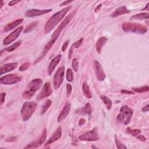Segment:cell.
<instances>
[{
    "label": "cell",
    "mask_w": 149,
    "mask_h": 149,
    "mask_svg": "<svg viewBox=\"0 0 149 149\" xmlns=\"http://www.w3.org/2000/svg\"><path fill=\"white\" fill-rule=\"evenodd\" d=\"M72 6H68L62 9L61 11L54 13V14L48 19L44 26V32L46 33L50 32L55 26L64 18L66 13L71 8Z\"/></svg>",
    "instance_id": "obj_1"
},
{
    "label": "cell",
    "mask_w": 149,
    "mask_h": 149,
    "mask_svg": "<svg viewBox=\"0 0 149 149\" xmlns=\"http://www.w3.org/2000/svg\"><path fill=\"white\" fill-rule=\"evenodd\" d=\"M122 28L124 32H133L138 34H144L147 31L146 26L138 23L124 22L122 25Z\"/></svg>",
    "instance_id": "obj_2"
},
{
    "label": "cell",
    "mask_w": 149,
    "mask_h": 149,
    "mask_svg": "<svg viewBox=\"0 0 149 149\" xmlns=\"http://www.w3.org/2000/svg\"><path fill=\"white\" fill-rule=\"evenodd\" d=\"M133 110L127 105H124L121 108L120 113L118 115L117 120L119 123H123L125 125H128L132 119Z\"/></svg>",
    "instance_id": "obj_3"
},
{
    "label": "cell",
    "mask_w": 149,
    "mask_h": 149,
    "mask_svg": "<svg viewBox=\"0 0 149 149\" xmlns=\"http://www.w3.org/2000/svg\"><path fill=\"white\" fill-rule=\"evenodd\" d=\"M37 104L34 101H26L22 107L21 115L23 121H28L32 117L36 109Z\"/></svg>",
    "instance_id": "obj_4"
},
{
    "label": "cell",
    "mask_w": 149,
    "mask_h": 149,
    "mask_svg": "<svg viewBox=\"0 0 149 149\" xmlns=\"http://www.w3.org/2000/svg\"><path fill=\"white\" fill-rule=\"evenodd\" d=\"M100 139L99 135L97 133V129L96 128H93L91 130L86 132L79 137V140L82 141L93 142L99 140Z\"/></svg>",
    "instance_id": "obj_5"
},
{
    "label": "cell",
    "mask_w": 149,
    "mask_h": 149,
    "mask_svg": "<svg viewBox=\"0 0 149 149\" xmlns=\"http://www.w3.org/2000/svg\"><path fill=\"white\" fill-rule=\"evenodd\" d=\"M75 15V12H72L70 15H69L68 16H67L65 19L64 20V21L61 23V24L60 25V26L58 27L57 28V29L53 33V34H52V39H55V40H57L58 37L60 35V33H61V32L66 28V26L68 25V23L71 22V21L73 19Z\"/></svg>",
    "instance_id": "obj_6"
},
{
    "label": "cell",
    "mask_w": 149,
    "mask_h": 149,
    "mask_svg": "<svg viewBox=\"0 0 149 149\" xmlns=\"http://www.w3.org/2000/svg\"><path fill=\"white\" fill-rule=\"evenodd\" d=\"M65 76V67L61 66L54 76V87L58 89L62 85Z\"/></svg>",
    "instance_id": "obj_7"
},
{
    "label": "cell",
    "mask_w": 149,
    "mask_h": 149,
    "mask_svg": "<svg viewBox=\"0 0 149 149\" xmlns=\"http://www.w3.org/2000/svg\"><path fill=\"white\" fill-rule=\"evenodd\" d=\"M22 77L16 74H9L0 78V82L3 85H9L15 84L21 80Z\"/></svg>",
    "instance_id": "obj_8"
},
{
    "label": "cell",
    "mask_w": 149,
    "mask_h": 149,
    "mask_svg": "<svg viewBox=\"0 0 149 149\" xmlns=\"http://www.w3.org/2000/svg\"><path fill=\"white\" fill-rule=\"evenodd\" d=\"M23 29V26H20L18 28L13 31L9 35H8L4 40L3 44L5 46L9 45L11 43L13 42L19 37Z\"/></svg>",
    "instance_id": "obj_9"
},
{
    "label": "cell",
    "mask_w": 149,
    "mask_h": 149,
    "mask_svg": "<svg viewBox=\"0 0 149 149\" xmlns=\"http://www.w3.org/2000/svg\"><path fill=\"white\" fill-rule=\"evenodd\" d=\"M52 93V90L49 82H46L37 96V100L40 101L49 97Z\"/></svg>",
    "instance_id": "obj_10"
},
{
    "label": "cell",
    "mask_w": 149,
    "mask_h": 149,
    "mask_svg": "<svg viewBox=\"0 0 149 149\" xmlns=\"http://www.w3.org/2000/svg\"><path fill=\"white\" fill-rule=\"evenodd\" d=\"M47 129H44L42 136L40 137L38 139H37L36 141H34L30 144H29L28 146L25 147V148H37L40 147L41 145H42L46 141V137H47Z\"/></svg>",
    "instance_id": "obj_11"
},
{
    "label": "cell",
    "mask_w": 149,
    "mask_h": 149,
    "mask_svg": "<svg viewBox=\"0 0 149 149\" xmlns=\"http://www.w3.org/2000/svg\"><path fill=\"white\" fill-rule=\"evenodd\" d=\"M43 85V80L41 79H34L29 83L28 87H27V90H28L30 91L36 92L38 90L42 87Z\"/></svg>",
    "instance_id": "obj_12"
},
{
    "label": "cell",
    "mask_w": 149,
    "mask_h": 149,
    "mask_svg": "<svg viewBox=\"0 0 149 149\" xmlns=\"http://www.w3.org/2000/svg\"><path fill=\"white\" fill-rule=\"evenodd\" d=\"M52 11V9H43L40 10L38 9H31L28 10L25 12V16L26 17L32 18L34 17H37L40 15H42L46 13H49Z\"/></svg>",
    "instance_id": "obj_13"
},
{
    "label": "cell",
    "mask_w": 149,
    "mask_h": 149,
    "mask_svg": "<svg viewBox=\"0 0 149 149\" xmlns=\"http://www.w3.org/2000/svg\"><path fill=\"white\" fill-rule=\"evenodd\" d=\"M94 66L97 79L100 81H103L105 78V74L101 65L99 61L95 60L94 62Z\"/></svg>",
    "instance_id": "obj_14"
},
{
    "label": "cell",
    "mask_w": 149,
    "mask_h": 149,
    "mask_svg": "<svg viewBox=\"0 0 149 149\" xmlns=\"http://www.w3.org/2000/svg\"><path fill=\"white\" fill-rule=\"evenodd\" d=\"M71 105L70 103H67L65 105L63 109L62 110L61 112L58 115L57 121L58 123H61L63 120H64L68 115L69 114L70 111H71Z\"/></svg>",
    "instance_id": "obj_15"
},
{
    "label": "cell",
    "mask_w": 149,
    "mask_h": 149,
    "mask_svg": "<svg viewBox=\"0 0 149 149\" xmlns=\"http://www.w3.org/2000/svg\"><path fill=\"white\" fill-rule=\"evenodd\" d=\"M18 66V63L17 62H12L4 64L1 66L0 71H1V75H3L7 72H11L17 68Z\"/></svg>",
    "instance_id": "obj_16"
},
{
    "label": "cell",
    "mask_w": 149,
    "mask_h": 149,
    "mask_svg": "<svg viewBox=\"0 0 149 149\" xmlns=\"http://www.w3.org/2000/svg\"><path fill=\"white\" fill-rule=\"evenodd\" d=\"M61 136H62V128L59 127V128H58L57 130L54 133L52 136L47 140V142L46 143L45 147L53 143L54 142H55L56 141H57V140L60 139Z\"/></svg>",
    "instance_id": "obj_17"
},
{
    "label": "cell",
    "mask_w": 149,
    "mask_h": 149,
    "mask_svg": "<svg viewBox=\"0 0 149 149\" xmlns=\"http://www.w3.org/2000/svg\"><path fill=\"white\" fill-rule=\"evenodd\" d=\"M61 59V55H58L54 57L51 60V61L50 62V63L49 64L48 68V74L49 75H51L52 74L54 70H55L56 67L57 66V65L60 62Z\"/></svg>",
    "instance_id": "obj_18"
},
{
    "label": "cell",
    "mask_w": 149,
    "mask_h": 149,
    "mask_svg": "<svg viewBox=\"0 0 149 149\" xmlns=\"http://www.w3.org/2000/svg\"><path fill=\"white\" fill-rule=\"evenodd\" d=\"M56 41H57L56 40L51 38V40H50V41L46 45V46H45V47H44V50H43V52H42V54L41 56H40L38 59L36 60L35 63H37V62H39L40 60H41L42 59H43V58L46 56V55L47 54V52H48V51L51 48V47H52L53 44H54V43H55V42H56Z\"/></svg>",
    "instance_id": "obj_19"
},
{
    "label": "cell",
    "mask_w": 149,
    "mask_h": 149,
    "mask_svg": "<svg viewBox=\"0 0 149 149\" xmlns=\"http://www.w3.org/2000/svg\"><path fill=\"white\" fill-rule=\"evenodd\" d=\"M130 12V11H129L127 8L125 6H122L119 8H118L113 13L111 14V17L112 18H116L120 15H124V14H127Z\"/></svg>",
    "instance_id": "obj_20"
},
{
    "label": "cell",
    "mask_w": 149,
    "mask_h": 149,
    "mask_svg": "<svg viewBox=\"0 0 149 149\" xmlns=\"http://www.w3.org/2000/svg\"><path fill=\"white\" fill-rule=\"evenodd\" d=\"M23 22V19H18L14 22H12L7 25H6L4 28V32H9L14 28H17L18 26H19L20 24H21Z\"/></svg>",
    "instance_id": "obj_21"
},
{
    "label": "cell",
    "mask_w": 149,
    "mask_h": 149,
    "mask_svg": "<svg viewBox=\"0 0 149 149\" xmlns=\"http://www.w3.org/2000/svg\"><path fill=\"white\" fill-rule=\"evenodd\" d=\"M76 113L82 115H90L92 113V108L90 103H87L85 106L76 111Z\"/></svg>",
    "instance_id": "obj_22"
},
{
    "label": "cell",
    "mask_w": 149,
    "mask_h": 149,
    "mask_svg": "<svg viewBox=\"0 0 149 149\" xmlns=\"http://www.w3.org/2000/svg\"><path fill=\"white\" fill-rule=\"evenodd\" d=\"M108 41V38L105 37H100L96 43V50L99 54H100L102 50V48L105 44Z\"/></svg>",
    "instance_id": "obj_23"
},
{
    "label": "cell",
    "mask_w": 149,
    "mask_h": 149,
    "mask_svg": "<svg viewBox=\"0 0 149 149\" xmlns=\"http://www.w3.org/2000/svg\"><path fill=\"white\" fill-rule=\"evenodd\" d=\"M82 91L83 94L86 97L87 99H91L92 97V94L90 91L89 86H88L87 83L86 82H84L82 85Z\"/></svg>",
    "instance_id": "obj_24"
},
{
    "label": "cell",
    "mask_w": 149,
    "mask_h": 149,
    "mask_svg": "<svg viewBox=\"0 0 149 149\" xmlns=\"http://www.w3.org/2000/svg\"><path fill=\"white\" fill-rule=\"evenodd\" d=\"M148 13H140L132 16L130 18V20H144L148 19Z\"/></svg>",
    "instance_id": "obj_25"
},
{
    "label": "cell",
    "mask_w": 149,
    "mask_h": 149,
    "mask_svg": "<svg viewBox=\"0 0 149 149\" xmlns=\"http://www.w3.org/2000/svg\"><path fill=\"white\" fill-rule=\"evenodd\" d=\"M100 99L102 100V101L104 103L105 105L106 106L107 109L108 110H110L111 108L112 105H113V103H112L111 100L109 98L105 96H101Z\"/></svg>",
    "instance_id": "obj_26"
},
{
    "label": "cell",
    "mask_w": 149,
    "mask_h": 149,
    "mask_svg": "<svg viewBox=\"0 0 149 149\" xmlns=\"http://www.w3.org/2000/svg\"><path fill=\"white\" fill-rule=\"evenodd\" d=\"M51 104H52V101L49 99L47 100V101L44 103V105L42 106L41 111H40V114L44 115L46 113V112L48 110V108L50 107Z\"/></svg>",
    "instance_id": "obj_27"
},
{
    "label": "cell",
    "mask_w": 149,
    "mask_h": 149,
    "mask_svg": "<svg viewBox=\"0 0 149 149\" xmlns=\"http://www.w3.org/2000/svg\"><path fill=\"white\" fill-rule=\"evenodd\" d=\"M126 132L128 134H132V136H137L140 133L141 131H140V129H131L130 128H128L126 130Z\"/></svg>",
    "instance_id": "obj_28"
},
{
    "label": "cell",
    "mask_w": 149,
    "mask_h": 149,
    "mask_svg": "<svg viewBox=\"0 0 149 149\" xmlns=\"http://www.w3.org/2000/svg\"><path fill=\"white\" fill-rule=\"evenodd\" d=\"M132 89L133 91L137 93H144L149 90V87L147 85H146L139 87H133Z\"/></svg>",
    "instance_id": "obj_29"
},
{
    "label": "cell",
    "mask_w": 149,
    "mask_h": 149,
    "mask_svg": "<svg viewBox=\"0 0 149 149\" xmlns=\"http://www.w3.org/2000/svg\"><path fill=\"white\" fill-rule=\"evenodd\" d=\"M66 78L68 82H72L74 80V74L72 72V71L71 68H68L66 71Z\"/></svg>",
    "instance_id": "obj_30"
},
{
    "label": "cell",
    "mask_w": 149,
    "mask_h": 149,
    "mask_svg": "<svg viewBox=\"0 0 149 149\" xmlns=\"http://www.w3.org/2000/svg\"><path fill=\"white\" fill-rule=\"evenodd\" d=\"M35 94V93L30 91L28 90H26L25 91L23 92V94H22V96L26 100H29L33 96H34V95Z\"/></svg>",
    "instance_id": "obj_31"
},
{
    "label": "cell",
    "mask_w": 149,
    "mask_h": 149,
    "mask_svg": "<svg viewBox=\"0 0 149 149\" xmlns=\"http://www.w3.org/2000/svg\"><path fill=\"white\" fill-rule=\"evenodd\" d=\"M21 43H22V41H21V40H20V41H19V42H16L15 43L11 45V46L6 48L5 50L7 51H8V52H12V51H14L15 50H16V49L21 45Z\"/></svg>",
    "instance_id": "obj_32"
},
{
    "label": "cell",
    "mask_w": 149,
    "mask_h": 149,
    "mask_svg": "<svg viewBox=\"0 0 149 149\" xmlns=\"http://www.w3.org/2000/svg\"><path fill=\"white\" fill-rule=\"evenodd\" d=\"M38 24V22L37 21H35L33 22V23H32L30 25H29L28 26H27V28L25 29L24 30V33H29L32 30H33V29H34L35 27Z\"/></svg>",
    "instance_id": "obj_33"
},
{
    "label": "cell",
    "mask_w": 149,
    "mask_h": 149,
    "mask_svg": "<svg viewBox=\"0 0 149 149\" xmlns=\"http://www.w3.org/2000/svg\"><path fill=\"white\" fill-rule=\"evenodd\" d=\"M115 142L116 143V146L117 148L118 149H122V148H126V146H125L123 143H122L118 139L117 135H115Z\"/></svg>",
    "instance_id": "obj_34"
},
{
    "label": "cell",
    "mask_w": 149,
    "mask_h": 149,
    "mask_svg": "<svg viewBox=\"0 0 149 149\" xmlns=\"http://www.w3.org/2000/svg\"><path fill=\"white\" fill-rule=\"evenodd\" d=\"M30 64L29 62H25L20 66L19 70L20 71H25L28 70L30 67Z\"/></svg>",
    "instance_id": "obj_35"
},
{
    "label": "cell",
    "mask_w": 149,
    "mask_h": 149,
    "mask_svg": "<svg viewBox=\"0 0 149 149\" xmlns=\"http://www.w3.org/2000/svg\"><path fill=\"white\" fill-rule=\"evenodd\" d=\"M72 68L75 72H77L78 70V67H79V64H78V61L76 58H74L72 61Z\"/></svg>",
    "instance_id": "obj_36"
},
{
    "label": "cell",
    "mask_w": 149,
    "mask_h": 149,
    "mask_svg": "<svg viewBox=\"0 0 149 149\" xmlns=\"http://www.w3.org/2000/svg\"><path fill=\"white\" fill-rule=\"evenodd\" d=\"M83 38H81L79 40H77L76 42L74 43L72 46L74 47V48H79L81 46V44H82V43L83 42Z\"/></svg>",
    "instance_id": "obj_37"
},
{
    "label": "cell",
    "mask_w": 149,
    "mask_h": 149,
    "mask_svg": "<svg viewBox=\"0 0 149 149\" xmlns=\"http://www.w3.org/2000/svg\"><path fill=\"white\" fill-rule=\"evenodd\" d=\"M72 86L70 84H67L66 85V96L68 97L72 93Z\"/></svg>",
    "instance_id": "obj_38"
},
{
    "label": "cell",
    "mask_w": 149,
    "mask_h": 149,
    "mask_svg": "<svg viewBox=\"0 0 149 149\" xmlns=\"http://www.w3.org/2000/svg\"><path fill=\"white\" fill-rule=\"evenodd\" d=\"M69 43H70V41H69L68 40L64 43V44H63V46L62 47V51L63 52H64L66 50L68 46V45H69Z\"/></svg>",
    "instance_id": "obj_39"
},
{
    "label": "cell",
    "mask_w": 149,
    "mask_h": 149,
    "mask_svg": "<svg viewBox=\"0 0 149 149\" xmlns=\"http://www.w3.org/2000/svg\"><path fill=\"white\" fill-rule=\"evenodd\" d=\"M74 48L72 46H71V48L70 49V51H69V54H68V59L70 60L71 58H72V56L73 54V52H74Z\"/></svg>",
    "instance_id": "obj_40"
},
{
    "label": "cell",
    "mask_w": 149,
    "mask_h": 149,
    "mask_svg": "<svg viewBox=\"0 0 149 149\" xmlns=\"http://www.w3.org/2000/svg\"><path fill=\"white\" fill-rule=\"evenodd\" d=\"M5 96H6L5 93H1V105H2L4 103Z\"/></svg>",
    "instance_id": "obj_41"
},
{
    "label": "cell",
    "mask_w": 149,
    "mask_h": 149,
    "mask_svg": "<svg viewBox=\"0 0 149 149\" xmlns=\"http://www.w3.org/2000/svg\"><path fill=\"white\" fill-rule=\"evenodd\" d=\"M17 139V137H11V138H7L6 139L5 141L7 142H14Z\"/></svg>",
    "instance_id": "obj_42"
},
{
    "label": "cell",
    "mask_w": 149,
    "mask_h": 149,
    "mask_svg": "<svg viewBox=\"0 0 149 149\" xmlns=\"http://www.w3.org/2000/svg\"><path fill=\"white\" fill-rule=\"evenodd\" d=\"M85 123H86V120L84 118H81L79 120V126H82Z\"/></svg>",
    "instance_id": "obj_43"
},
{
    "label": "cell",
    "mask_w": 149,
    "mask_h": 149,
    "mask_svg": "<svg viewBox=\"0 0 149 149\" xmlns=\"http://www.w3.org/2000/svg\"><path fill=\"white\" fill-rule=\"evenodd\" d=\"M121 93L123 94H134V93L133 91H130L126 90H121Z\"/></svg>",
    "instance_id": "obj_44"
},
{
    "label": "cell",
    "mask_w": 149,
    "mask_h": 149,
    "mask_svg": "<svg viewBox=\"0 0 149 149\" xmlns=\"http://www.w3.org/2000/svg\"><path fill=\"white\" fill-rule=\"evenodd\" d=\"M137 138L142 142H144L146 140V138L143 136V135H139L138 136H137Z\"/></svg>",
    "instance_id": "obj_45"
},
{
    "label": "cell",
    "mask_w": 149,
    "mask_h": 149,
    "mask_svg": "<svg viewBox=\"0 0 149 149\" xmlns=\"http://www.w3.org/2000/svg\"><path fill=\"white\" fill-rule=\"evenodd\" d=\"M20 1H18H18H15V0H14V1H10V2L9 3L8 5H9V6H13V5H15L17 3L20 2Z\"/></svg>",
    "instance_id": "obj_46"
},
{
    "label": "cell",
    "mask_w": 149,
    "mask_h": 149,
    "mask_svg": "<svg viewBox=\"0 0 149 149\" xmlns=\"http://www.w3.org/2000/svg\"><path fill=\"white\" fill-rule=\"evenodd\" d=\"M148 104H147L146 106H145L143 108V109H142V111L143 112H148V110H149V108H148Z\"/></svg>",
    "instance_id": "obj_47"
},
{
    "label": "cell",
    "mask_w": 149,
    "mask_h": 149,
    "mask_svg": "<svg viewBox=\"0 0 149 149\" xmlns=\"http://www.w3.org/2000/svg\"><path fill=\"white\" fill-rule=\"evenodd\" d=\"M72 2H73L72 1H66L64 2V3H62L61 4H60V6H64V5H67V4H70V3H72Z\"/></svg>",
    "instance_id": "obj_48"
},
{
    "label": "cell",
    "mask_w": 149,
    "mask_h": 149,
    "mask_svg": "<svg viewBox=\"0 0 149 149\" xmlns=\"http://www.w3.org/2000/svg\"><path fill=\"white\" fill-rule=\"evenodd\" d=\"M101 7H102V4H99V5L97 7V8H96L95 12H97L100 9V8H101Z\"/></svg>",
    "instance_id": "obj_49"
},
{
    "label": "cell",
    "mask_w": 149,
    "mask_h": 149,
    "mask_svg": "<svg viewBox=\"0 0 149 149\" xmlns=\"http://www.w3.org/2000/svg\"><path fill=\"white\" fill-rule=\"evenodd\" d=\"M148 3L147 4V5H146V8H145L144 9H143V11H144V10H148Z\"/></svg>",
    "instance_id": "obj_50"
},
{
    "label": "cell",
    "mask_w": 149,
    "mask_h": 149,
    "mask_svg": "<svg viewBox=\"0 0 149 149\" xmlns=\"http://www.w3.org/2000/svg\"><path fill=\"white\" fill-rule=\"evenodd\" d=\"M3 5H4V2L3 1H1V8H3Z\"/></svg>",
    "instance_id": "obj_51"
}]
</instances>
